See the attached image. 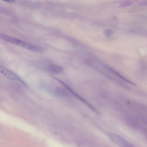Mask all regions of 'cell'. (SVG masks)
I'll list each match as a JSON object with an SVG mask.
<instances>
[{
    "label": "cell",
    "mask_w": 147,
    "mask_h": 147,
    "mask_svg": "<svg viewBox=\"0 0 147 147\" xmlns=\"http://www.w3.org/2000/svg\"><path fill=\"white\" fill-rule=\"evenodd\" d=\"M53 78L56 81L62 84L63 86L69 92L74 95L76 97L78 98L79 100L82 102L83 103L86 104L88 107H89L92 110L95 112L96 113L98 114L99 113V112L96 109L95 107L93 106L91 104L87 101L86 100L83 98L82 97L80 96L77 93L72 89L67 84L64 82L60 80V79L56 78L55 77L52 76Z\"/></svg>",
    "instance_id": "1"
},
{
    "label": "cell",
    "mask_w": 147,
    "mask_h": 147,
    "mask_svg": "<svg viewBox=\"0 0 147 147\" xmlns=\"http://www.w3.org/2000/svg\"><path fill=\"white\" fill-rule=\"evenodd\" d=\"M107 134L111 140L120 147H135L120 136L111 133Z\"/></svg>",
    "instance_id": "2"
},
{
    "label": "cell",
    "mask_w": 147,
    "mask_h": 147,
    "mask_svg": "<svg viewBox=\"0 0 147 147\" xmlns=\"http://www.w3.org/2000/svg\"><path fill=\"white\" fill-rule=\"evenodd\" d=\"M0 73L7 78L13 80L19 81L25 85L26 83L18 75L11 70L2 66H0Z\"/></svg>",
    "instance_id": "3"
},
{
    "label": "cell",
    "mask_w": 147,
    "mask_h": 147,
    "mask_svg": "<svg viewBox=\"0 0 147 147\" xmlns=\"http://www.w3.org/2000/svg\"><path fill=\"white\" fill-rule=\"evenodd\" d=\"M45 68L47 70L54 74H59L62 72L63 67L61 66L53 64H48Z\"/></svg>",
    "instance_id": "4"
},
{
    "label": "cell",
    "mask_w": 147,
    "mask_h": 147,
    "mask_svg": "<svg viewBox=\"0 0 147 147\" xmlns=\"http://www.w3.org/2000/svg\"><path fill=\"white\" fill-rule=\"evenodd\" d=\"M68 90L61 87H57L55 90L56 94L59 97L62 98H68L70 96Z\"/></svg>",
    "instance_id": "5"
},
{
    "label": "cell",
    "mask_w": 147,
    "mask_h": 147,
    "mask_svg": "<svg viewBox=\"0 0 147 147\" xmlns=\"http://www.w3.org/2000/svg\"><path fill=\"white\" fill-rule=\"evenodd\" d=\"M132 3V2L131 1H125L121 3L120 5L121 7H123L129 6Z\"/></svg>",
    "instance_id": "6"
},
{
    "label": "cell",
    "mask_w": 147,
    "mask_h": 147,
    "mask_svg": "<svg viewBox=\"0 0 147 147\" xmlns=\"http://www.w3.org/2000/svg\"><path fill=\"white\" fill-rule=\"evenodd\" d=\"M113 33V31L110 29H106L104 31L105 34L107 36L111 35Z\"/></svg>",
    "instance_id": "7"
},
{
    "label": "cell",
    "mask_w": 147,
    "mask_h": 147,
    "mask_svg": "<svg viewBox=\"0 0 147 147\" xmlns=\"http://www.w3.org/2000/svg\"><path fill=\"white\" fill-rule=\"evenodd\" d=\"M139 4L142 6H147V0L142 1L140 2Z\"/></svg>",
    "instance_id": "8"
},
{
    "label": "cell",
    "mask_w": 147,
    "mask_h": 147,
    "mask_svg": "<svg viewBox=\"0 0 147 147\" xmlns=\"http://www.w3.org/2000/svg\"><path fill=\"white\" fill-rule=\"evenodd\" d=\"M140 19L142 20L143 21L147 23V16H141L139 18Z\"/></svg>",
    "instance_id": "9"
},
{
    "label": "cell",
    "mask_w": 147,
    "mask_h": 147,
    "mask_svg": "<svg viewBox=\"0 0 147 147\" xmlns=\"http://www.w3.org/2000/svg\"><path fill=\"white\" fill-rule=\"evenodd\" d=\"M5 1L9 2V3H12L14 2L15 1V0H4V1Z\"/></svg>",
    "instance_id": "10"
}]
</instances>
